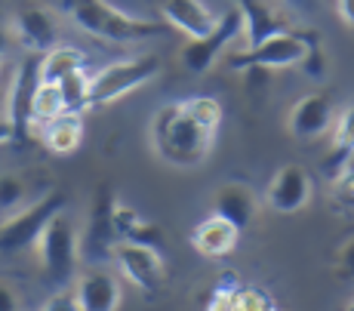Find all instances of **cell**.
<instances>
[{
  "label": "cell",
  "instance_id": "6da1fadb",
  "mask_svg": "<svg viewBox=\"0 0 354 311\" xmlns=\"http://www.w3.org/2000/svg\"><path fill=\"white\" fill-rule=\"evenodd\" d=\"M222 126V105L213 96H192L163 105L151 120V148L169 167L194 170L207 164Z\"/></svg>",
  "mask_w": 354,
  "mask_h": 311
},
{
  "label": "cell",
  "instance_id": "7a4b0ae2",
  "mask_svg": "<svg viewBox=\"0 0 354 311\" xmlns=\"http://www.w3.org/2000/svg\"><path fill=\"white\" fill-rule=\"evenodd\" d=\"M65 10L77 28H84L90 37L111 40V44H136V40L167 35V25L151 22V19L127 16L108 0H65Z\"/></svg>",
  "mask_w": 354,
  "mask_h": 311
},
{
  "label": "cell",
  "instance_id": "3957f363",
  "mask_svg": "<svg viewBox=\"0 0 354 311\" xmlns=\"http://www.w3.org/2000/svg\"><path fill=\"white\" fill-rule=\"evenodd\" d=\"M37 256H40V268H44L46 281L53 287H68L77 274V259H80V238L74 222L65 213H59L50 225L44 228L37 241Z\"/></svg>",
  "mask_w": 354,
  "mask_h": 311
},
{
  "label": "cell",
  "instance_id": "277c9868",
  "mask_svg": "<svg viewBox=\"0 0 354 311\" xmlns=\"http://www.w3.org/2000/svg\"><path fill=\"white\" fill-rule=\"evenodd\" d=\"M59 213H65V191L53 188L44 198L31 200L28 207H22L19 213H12L10 219L0 225V253L12 256L22 249L34 247L44 234V228L56 219Z\"/></svg>",
  "mask_w": 354,
  "mask_h": 311
},
{
  "label": "cell",
  "instance_id": "5b68a950",
  "mask_svg": "<svg viewBox=\"0 0 354 311\" xmlns=\"http://www.w3.org/2000/svg\"><path fill=\"white\" fill-rule=\"evenodd\" d=\"M315 44H321L317 31H283V35L265 40L262 46H253L247 53H237L228 59V68L234 71H274V68H290V65H302L305 53Z\"/></svg>",
  "mask_w": 354,
  "mask_h": 311
},
{
  "label": "cell",
  "instance_id": "8992f818",
  "mask_svg": "<svg viewBox=\"0 0 354 311\" xmlns=\"http://www.w3.org/2000/svg\"><path fill=\"white\" fill-rule=\"evenodd\" d=\"M160 59L158 56H136L124 59V62H114L108 68H102L93 77V90H90V105L93 108H105L118 99H124L127 93H136L139 86L151 84L160 74Z\"/></svg>",
  "mask_w": 354,
  "mask_h": 311
},
{
  "label": "cell",
  "instance_id": "52a82bcc",
  "mask_svg": "<svg viewBox=\"0 0 354 311\" xmlns=\"http://www.w3.org/2000/svg\"><path fill=\"white\" fill-rule=\"evenodd\" d=\"M237 35H243V19H241V10H237V6H231L225 16H219L216 28L209 31L207 37L188 40V44L182 46V50H179L182 65H185L188 71H194V74H207L216 62H219V56L225 53V46Z\"/></svg>",
  "mask_w": 354,
  "mask_h": 311
},
{
  "label": "cell",
  "instance_id": "ba28073f",
  "mask_svg": "<svg viewBox=\"0 0 354 311\" xmlns=\"http://www.w3.org/2000/svg\"><path fill=\"white\" fill-rule=\"evenodd\" d=\"M114 262H118L120 274L127 277V283H133L139 293L154 296L160 293L163 287V259H160V249L151 247H142V243H129V241H118L111 249Z\"/></svg>",
  "mask_w": 354,
  "mask_h": 311
},
{
  "label": "cell",
  "instance_id": "9c48e42d",
  "mask_svg": "<svg viewBox=\"0 0 354 311\" xmlns=\"http://www.w3.org/2000/svg\"><path fill=\"white\" fill-rule=\"evenodd\" d=\"M40 86V56L25 59L22 65L12 74L10 93H6V120L12 126V142L25 145L28 142V126H31V105H34V93Z\"/></svg>",
  "mask_w": 354,
  "mask_h": 311
},
{
  "label": "cell",
  "instance_id": "30bf717a",
  "mask_svg": "<svg viewBox=\"0 0 354 311\" xmlns=\"http://www.w3.org/2000/svg\"><path fill=\"white\" fill-rule=\"evenodd\" d=\"M311 191H315V185H311L308 170L299 164H287L271 176L268 188H265V204L274 209V213L290 216L308 207Z\"/></svg>",
  "mask_w": 354,
  "mask_h": 311
},
{
  "label": "cell",
  "instance_id": "8fae6325",
  "mask_svg": "<svg viewBox=\"0 0 354 311\" xmlns=\"http://www.w3.org/2000/svg\"><path fill=\"white\" fill-rule=\"evenodd\" d=\"M114 188L102 185L96 191V204H93L90 222H86V232L80 238V256L86 259H102L105 253H111L114 243H118V234H114Z\"/></svg>",
  "mask_w": 354,
  "mask_h": 311
},
{
  "label": "cell",
  "instance_id": "7c38bea8",
  "mask_svg": "<svg viewBox=\"0 0 354 311\" xmlns=\"http://www.w3.org/2000/svg\"><path fill=\"white\" fill-rule=\"evenodd\" d=\"M333 117H336V108H333L330 93H305V96L296 99L290 108L287 130H290V136L311 142L330 130Z\"/></svg>",
  "mask_w": 354,
  "mask_h": 311
},
{
  "label": "cell",
  "instance_id": "4fadbf2b",
  "mask_svg": "<svg viewBox=\"0 0 354 311\" xmlns=\"http://www.w3.org/2000/svg\"><path fill=\"white\" fill-rule=\"evenodd\" d=\"M12 35L34 56H44L56 46L59 28L53 22V16L44 10V6H22L12 16Z\"/></svg>",
  "mask_w": 354,
  "mask_h": 311
},
{
  "label": "cell",
  "instance_id": "5bb4252c",
  "mask_svg": "<svg viewBox=\"0 0 354 311\" xmlns=\"http://www.w3.org/2000/svg\"><path fill=\"white\" fill-rule=\"evenodd\" d=\"M74 296H77L80 311H118L120 299H124V287L111 272L93 268L77 277Z\"/></svg>",
  "mask_w": 354,
  "mask_h": 311
},
{
  "label": "cell",
  "instance_id": "9a60e30c",
  "mask_svg": "<svg viewBox=\"0 0 354 311\" xmlns=\"http://www.w3.org/2000/svg\"><path fill=\"white\" fill-rule=\"evenodd\" d=\"M160 12L167 19V28L182 31L188 40L207 37L219 22V16L203 0H163Z\"/></svg>",
  "mask_w": 354,
  "mask_h": 311
},
{
  "label": "cell",
  "instance_id": "2e32d148",
  "mask_svg": "<svg viewBox=\"0 0 354 311\" xmlns=\"http://www.w3.org/2000/svg\"><path fill=\"white\" fill-rule=\"evenodd\" d=\"M237 241H241V228H234L228 219L216 213H209L192 228V247L203 259H222L237 247Z\"/></svg>",
  "mask_w": 354,
  "mask_h": 311
},
{
  "label": "cell",
  "instance_id": "e0dca14e",
  "mask_svg": "<svg viewBox=\"0 0 354 311\" xmlns=\"http://www.w3.org/2000/svg\"><path fill=\"white\" fill-rule=\"evenodd\" d=\"M213 213L222 216V219H228L234 228H247L256 222L259 216V200L253 194V188L241 185V182H228V185H222L219 191L213 194Z\"/></svg>",
  "mask_w": 354,
  "mask_h": 311
},
{
  "label": "cell",
  "instance_id": "ac0fdd59",
  "mask_svg": "<svg viewBox=\"0 0 354 311\" xmlns=\"http://www.w3.org/2000/svg\"><path fill=\"white\" fill-rule=\"evenodd\" d=\"M237 10H241V19H243V35H247V40H250L247 50L262 46L265 40L290 31L287 22H283L281 16H274L262 0H237Z\"/></svg>",
  "mask_w": 354,
  "mask_h": 311
},
{
  "label": "cell",
  "instance_id": "d6986e66",
  "mask_svg": "<svg viewBox=\"0 0 354 311\" xmlns=\"http://www.w3.org/2000/svg\"><path fill=\"white\" fill-rule=\"evenodd\" d=\"M114 234L118 241H129V243H142V247L160 249L163 247V228L154 225V222L142 219L129 204L118 200L114 204Z\"/></svg>",
  "mask_w": 354,
  "mask_h": 311
},
{
  "label": "cell",
  "instance_id": "ffe728a7",
  "mask_svg": "<svg viewBox=\"0 0 354 311\" xmlns=\"http://www.w3.org/2000/svg\"><path fill=\"white\" fill-rule=\"evenodd\" d=\"M348 164H354V102L339 114L336 126H333V142H330V151H326L321 170L326 179H333Z\"/></svg>",
  "mask_w": 354,
  "mask_h": 311
},
{
  "label": "cell",
  "instance_id": "44dd1931",
  "mask_svg": "<svg viewBox=\"0 0 354 311\" xmlns=\"http://www.w3.org/2000/svg\"><path fill=\"white\" fill-rule=\"evenodd\" d=\"M40 139L53 154L68 158L84 142V120H80V114H59V117L40 124Z\"/></svg>",
  "mask_w": 354,
  "mask_h": 311
},
{
  "label": "cell",
  "instance_id": "7402d4cb",
  "mask_svg": "<svg viewBox=\"0 0 354 311\" xmlns=\"http://www.w3.org/2000/svg\"><path fill=\"white\" fill-rule=\"evenodd\" d=\"M86 56L74 46H53L50 53L40 56V84H59L68 74L84 71Z\"/></svg>",
  "mask_w": 354,
  "mask_h": 311
},
{
  "label": "cell",
  "instance_id": "603a6c76",
  "mask_svg": "<svg viewBox=\"0 0 354 311\" xmlns=\"http://www.w3.org/2000/svg\"><path fill=\"white\" fill-rule=\"evenodd\" d=\"M59 90H62V102H65V114H80L86 111L90 105V90H93V80L86 77L84 71H74L68 74L65 80H59Z\"/></svg>",
  "mask_w": 354,
  "mask_h": 311
},
{
  "label": "cell",
  "instance_id": "cb8c5ba5",
  "mask_svg": "<svg viewBox=\"0 0 354 311\" xmlns=\"http://www.w3.org/2000/svg\"><path fill=\"white\" fill-rule=\"evenodd\" d=\"M65 114V102H62V90L56 84H40L34 93V105H31V117L46 124V120Z\"/></svg>",
  "mask_w": 354,
  "mask_h": 311
},
{
  "label": "cell",
  "instance_id": "d4e9b609",
  "mask_svg": "<svg viewBox=\"0 0 354 311\" xmlns=\"http://www.w3.org/2000/svg\"><path fill=\"white\" fill-rule=\"evenodd\" d=\"M330 200L342 213H354V164L330 179Z\"/></svg>",
  "mask_w": 354,
  "mask_h": 311
},
{
  "label": "cell",
  "instance_id": "484cf974",
  "mask_svg": "<svg viewBox=\"0 0 354 311\" xmlns=\"http://www.w3.org/2000/svg\"><path fill=\"white\" fill-rule=\"evenodd\" d=\"M234 311H277L274 299L265 290L256 287H237L234 293Z\"/></svg>",
  "mask_w": 354,
  "mask_h": 311
},
{
  "label": "cell",
  "instance_id": "4316f807",
  "mask_svg": "<svg viewBox=\"0 0 354 311\" xmlns=\"http://www.w3.org/2000/svg\"><path fill=\"white\" fill-rule=\"evenodd\" d=\"M22 200H25L22 179H19V176H12V173H3V176H0V213L19 207Z\"/></svg>",
  "mask_w": 354,
  "mask_h": 311
},
{
  "label": "cell",
  "instance_id": "83f0119b",
  "mask_svg": "<svg viewBox=\"0 0 354 311\" xmlns=\"http://www.w3.org/2000/svg\"><path fill=\"white\" fill-rule=\"evenodd\" d=\"M333 274L345 283H354V238L339 243L336 259H333Z\"/></svg>",
  "mask_w": 354,
  "mask_h": 311
},
{
  "label": "cell",
  "instance_id": "f1b7e54d",
  "mask_svg": "<svg viewBox=\"0 0 354 311\" xmlns=\"http://www.w3.org/2000/svg\"><path fill=\"white\" fill-rule=\"evenodd\" d=\"M234 293H237L234 277H222V283L209 296L207 311H234Z\"/></svg>",
  "mask_w": 354,
  "mask_h": 311
},
{
  "label": "cell",
  "instance_id": "f546056e",
  "mask_svg": "<svg viewBox=\"0 0 354 311\" xmlns=\"http://www.w3.org/2000/svg\"><path fill=\"white\" fill-rule=\"evenodd\" d=\"M40 311H80L77 305V296H74V290H59V293H53L50 299L44 302V308Z\"/></svg>",
  "mask_w": 354,
  "mask_h": 311
},
{
  "label": "cell",
  "instance_id": "4dcf8cb0",
  "mask_svg": "<svg viewBox=\"0 0 354 311\" xmlns=\"http://www.w3.org/2000/svg\"><path fill=\"white\" fill-rule=\"evenodd\" d=\"M302 68H305V74H308V77H324V71H326V56H324V46H321V44H315L308 53H305Z\"/></svg>",
  "mask_w": 354,
  "mask_h": 311
},
{
  "label": "cell",
  "instance_id": "1f68e13d",
  "mask_svg": "<svg viewBox=\"0 0 354 311\" xmlns=\"http://www.w3.org/2000/svg\"><path fill=\"white\" fill-rule=\"evenodd\" d=\"M0 311H22L19 293H16V290H12L6 281H0Z\"/></svg>",
  "mask_w": 354,
  "mask_h": 311
},
{
  "label": "cell",
  "instance_id": "d6a6232c",
  "mask_svg": "<svg viewBox=\"0 0 354 311\" xmlns=\"http://www.w3.org/2000/svg\"><path fill=\"white\" fill-rule=\"evenodd\" d=\"M336 10H339V19L348 28H354V0H336Z\"/></svg>",
  "mask_w": 354,
  "mask_h": 311
},
{
  "label": "cell",
  "instance_id": "836d02e7",
  "mask_svg": "<svg viewBox=\"0 0 354 311\" xmlns=\"http://www.w3.org/2000/svg\"><path fill=\"white\" fill-rule=\"evenodd\" d=\"M6 142H12V126L10 120H0V145H6Z\"/></svg>",
  "mask_w": 354,
  "mask_h": 311
},
{
  "label": "cell",
  "instance_id": "e575fe53",
  "mask_svg": "<svg viewBox=\"0 0 354 311\" xmlns=\"http://www.w3.org/2000/svg\"><path fill=\"white\" fill-rule=\"evenodd\" d=\"M287 3L299 6V10H311V0H287Z\"/></svg>",
  "mask_w": 354,
  "mask_h": 311
},
{
  "label": "cell",
  "instance_id": "d590c367",
  "mask_svg": "<svg viewBox=\"0 0 354 311\" xmlns=\"http://www.w3.org/2000/svg\"><path fill=\"white\" fill-rule=\"evenodd\" d=\"M6 44H10V37H6V31L0 28V56H3V53H6Z\"/></svg>",
  "mask_w": 354,
  "mask_h": 311
},
{
  "label": "cell",
  "instance_id": "8d00e7d4",
  "mask_svg": "<svg viewBox=\"0 0 354 311\" xmlns=\"http://www.w3.org/2000/svg\"><path fill=\"white\" fill-rule=\"evenodd\" d=\"M342 311H354V299H351V302H348V305H345Z\"/></svg>",
  "mask_w": 354,
  "mask_h": 311
},
{
  "label": "cell",
  "instance_id": "74e56055",
  "mask_svg": "<svg viewBox=\"0 0 354 311\" xmlns=\"http://www.w3.org/2000/svg\"><path fill=\"white\" fill-rule=\"evenodd\" d=\"M0 99H3V96H0Z\"/></svg>",
  "mask_w": 354,
  "mask_h": 311
}]
</instances>
